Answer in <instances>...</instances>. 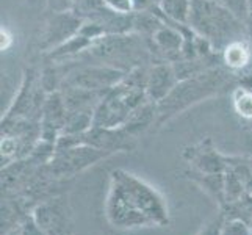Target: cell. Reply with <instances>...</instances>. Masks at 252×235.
Listing matches in <instances>:
<instances>
[{
	"label": "cell",
	"mask_w": 252,
	"mask_h": 235,
	"mask_svg": "<svg viewBox=\"0 0 252 235\" xmlns=\"http://www.w3.org/2000/svg\"><path fill=\"white\" fill-rule=\"evenodd\" d=\"M251 235H252V234H251Z\"/></svg>",
	"instance_id": "27"
},
{
	"label": "cell",
	"mask_w": 252,
	"mask_h": 235,
	"mask_svg": "<svg viewBox=\"0 0 252 235\" xmlns=\"http://www.w3.org/2000/svg\"><path fill=\"white\" fill-rule=\"evenodd\" d=\"M49 5L54 13H64L75 6V0H49Z\"/></svg>",
	"instance_id": "22"
},
{
	"label": "cell",
	"mask_w": 252,
	"mask_h": 235,
	"mask_svg": "<svg viewBox=\"0 0 252 235\" xmlns=\"http://www.w3.org/2000/svg\"><path fill=\"white\" fill-rule=\"evenodd\" d=\"M240 86H243V88H246L252 93V71L240 78Z\"/></svg>",
	"instance_id": "24"
},
{
	"label": "cell",
	"mask_w": 252,
	"mask_h": 235,
	"mask_svg": "<svg viewBox=\"0 0 252 235\" xmlns=\"http://www.w3.org/2000/svg\"><path fill=\"white\" fill-rule=\"evenodd\" d=\"M3 235H22V232H21V229H19V226H16V228H13V229H10V231H6Z\"/></svg>",
	"instance_id": "25"
},
{
	"label": "cell",
	"mask_w": 252,
	"mask_h": 235,
	"mask_svg": "<svg viewBox=\"0 0 252 235\" xmlns=\"http://www.w3.org/2000/svg\"><path fill=\"white\" fill-rule=\"evenodd\" d=\"M225 172V171H224ZM224 172L221 174H199L191 171V179L202 187L207 195H210L221 208L225 205V190H224Z\"/></svg>",
	"instance_id": "15"
},
{
	"label": "cell",
	"mask_w": 252,
	"mask_h": 235,
	"mask_svg": "<svg viewBox=\"0 0 252 235\" xmlns=\"http://www.w3.org/2000/svg\"><path fill=\"white\" fill-rule=\"evenodd\" d=\"M185 160L193 172L199 174H221L227 168V159L212 146L210 140L191 146L184 152Z\"/></svg>",
	"instance_id": "10"
},
{
	"label": "cell",
	"mask_w": 252,
	"mask_h": 235,
	"mask_svg": "<svg viewBox=\"0 0 252 235\" xmlns=\"http://www.w3.org/2000/svg\"><path fill=\"white\" fill-rule=\"evenodd\" d=\"M232 103L235 113L246 121H252V93L243 86L235 88L232 94Z\"/></svg>",
	"instance_id": "16"
},
{
	"label": "cell",
	"mask_w": 252,
	"mask_h": 235,
	"mask_svg": "<svg viewBox=\"0 0 252 235\" xmlns=\"http://www.w3.org/2000/svg\"><path fill=\"white\" fill-rule=\"evenodd\" d=\"M82 16L74 11L54 13L47 22V29L44 34V47L55 50L57 47L63 46L71 38H74L80 32L83 25Z\"/></svg>",
	"instance_id": "9"
},
{
	"label": "cell",
	"mask_w": 252,
	"mask_h": 235,
	"mask_svg": "<svg viewBox=\"0 0 252 235\" xmlns=\"http://www.w3.org/2000/svg\"><path fill=\"white\" fill-rule=\"evenodd\" d=\"M146 77L147 67L138 66L108 90L94 111L93 127H123L132 113L149 101L146 96Z\"/></svg>",
	"instance_id": "3"
},
{
	"label": "cell",
	"mask_w": 252,
	"mask_h": 235,
	"mask_svg": "<svg viewBox=\"0 0 252 235\" xmlns=\"http://www.w3.org/2000/svg\"><path fill=\"white\" fill-rule=\"evenodd\" d=\"M103 3L108 10L119 14H135L133 11V0H103Z\"/></svg>",
	"instance_id": "20"
},
{
	"label": "cell",
	"mask_w": 252,
	"mask_h": 235,
	"mask_svg": "<svg viewBox=\"0 0 252 235\" xmlns=\"http://www.w3.org/2000/svg\"><path fill=\"white\" fill-rule=\"evenodd\" d=\"M127 72L116 67L90 63L86 66H79L69 72L60 86H75V88L105 94L116 83L123 80Z\"/></svg>",
	"instance_id": "7"
},
{
	"label": "cell",
	"mask_w": 252,
	"mask_h": 235,
	"mask_svg": "<svg viewBox=\"0 0 252 235\" xmlns=\"http://www.w3.org/2000/svg\"><path fill=\"white\" fill-rule=\"evenodd\" d=\"M248 6H249V16H252V0H248Z\"/></svg>",
	"instance_id": "26"
},
{
	"label": "cell",
	"mask_w": 252,
	"mask_h": 235,
	"mask_svg": "<svg viewBox=\"0 0 252 235\" xmlns=\"http://www.w3.org/2000/svg\"><path fill=\"white\" fill-rule=\"evenodd\" d=\"M189 5L191 0H157L154 10L163 19L176 22V24H185L188 22L189 14Z\"/></svg>",
	"instance_id": "14"
},
{
	"label": "cell",
	"mask_w": 252,
	"mask_h": 235,
	"mask_svg": "<svg viewBox=\"0 0 252 235\" xmlns=\"http://www.w3.org/2000/svg\"><path fill=\"white\" fill-rule=\"evenodd\" d=\"M19 229H21L22 235H49V234L36 223V220L33 218V215L24 216L22 221H21V224H19Z\"/></svg>",
	"instance_id": "19"
},
{
	"label": "cell",
	"mask_w": 252,
	"mask_h": 235,
	"mask_svg": "<svg viewBox=\"0 0 252 235\" xmlns=\"http://www.w3.org/2000/svg\"><path fill=\"white\" fill-rule=\"evenodd\" d=\"M221 55H222L224 66L230 69V71H241V69L248 67L252 58L251 49L248 46L246 39L230 42V44L221 52Z\"/></svg>",
	"instance_id": "13"
},
{
	"label": "cell",
	"mask_w": 252,
	"mask_h": 235,
	"mask_svg": "<svg viewBox=\"0 0 252 235\" xmlns=\"http://www.w3.org/2000/svg\"><path fill=\"white\" fill-rule=\"evenodd\" d=\"M157 119H158L157 103L147 101L143 103L141 107H138L132 113V116L127 119V123L123 127L133 138H138L140 135H143L151 126H154V123H157Z\"/></svg>",
	"instance_id": "12"
},
{
	"label": "cell",
	"mask_w": 252,
	"mask_h": 235,
	"mask_svg": "<svg viewBox=\"0 0 252 235\" xmlns=\"http://www.w3.org/2000/svg\"><path fill=\"white\" fill-rule=\"evenodd\" d=\"M222 5H225L227 8L235 13L237 16H240L241 19H246L249 17V6H248V0H216Z\"/></svg>",
	"instance_id": "21"
},
{
	"label": "cell",
	"mask_w": 252,
	"mask_h": 235,
	"mask_svg": "<svg viewBox=\"0 0 252 235\" xmlns=\"http://www.w3.org/2000/svg\"><path fill=\"white\" fill-rule=\"evenodd\" d=\"M110 155L113 154L108 151H102L86 144L62 147V149H55L50 162L44 165V172L54 179L72 177L88 169L93 165L108 159Z\"/></svg>",
	"instance_id": "6"
},
{
	"label": "cell",
	"mask_w": 252,
	"mask_h": 235,
	"mask_svg": "<svg viewBox=\"0 0 252 235\" xmlns=\"http://www.w3.org/2000/svg\"><path fill=\"white\" fill-rule=\"evenodd\" d=\"M179 75L172 63H154L147 67L146 96L154 103H160L179 83Z\"/></svg>",
	"instance_id": "11"
},
{
	"label": "cell",
	"mask_w": 252,
	"mask_h": 235,
	"mask_svg": "<svg viewBox=\"0 0 252 235\" xmlns=\"http://www.w3.org/2000/svg\"><path fill=\"white\" fill-rule=\"evenodd\" d=\"M224 221H225V213L224 212H220L218 215H215L212 220H208L202 226V229L199 231L196 235H221Z\"/></svg>",
	"instance_id": "18"
},
{
	"label": "cell",
	"mask_w": 252,
	"mask_h": 235,
	"mask_svg": "<svg viewBox=\"0 0 252 235\" xmlns=\"http://www.w3.org/2000/svg\"><path fill=\"white\" fill-rule=\"evenodd\" d=\"M187 25L210 42L215 52H222L230 42L246 38L245 19L216 0H191Z\"/></svg>",
	"instance_id": "2"
},
{
	"label": "cell",
	"mask_w": 252,
	"mask_h": 235,
	"mask_svg": "<svg viewBox=\"0 0 252 235\" xmlns=\"http://www.w3.org/2000/svg\"><path fill=\"white\" fill-rule=\"evenodd\" d=\"M33 218L49 235H67L69 224V208L64 199H49L42 201L33 208Z\"/></svg>",
	"instance_id": "8"
},
{
	"label": "cell",
	"mask_w": 252,
	"mask_h": 235,
	"mask_svg": "<svg viewBox=\"0 0 252 235\" xmlns=\"http://www.w3.org/2000/svg\"><path fill=\"white\" fill-rule=\"evenodd\" d=\"M230 80V69L218 66L180 78L179 83L174 86V90L160 103H157V126H161L163 123H166L171 118L177 116L179 113L188 110L196 103L213 98L215 94L225 90Z\"/></svg>",
	"instance_id": "4"
},
{
	"label": "cell",
	"mask_w": 252,
	"mask_h": 235,
	"mask_svg": "<svg viewBox=\"0 0 252 235\" xmlns=\"http://www.w3.org/2000/svg\"><path fill=\"white\" fill-rule=\"evenodd\" d=\"M103 210L110 226L121 231L169 224L164 196L146 180L124 169L111 171Z\"/></svg>",
	"instance_id": "1"
},
{
	"label": "cell",
	"mask_w": 252,
	"mask_h": 235,
	"mask_svg": "<svg viewBox=\"0 0 252 235\" xmlns=\"http://www.w3.org/2000/svg\"><path fill=\"white\" fill-rule=\"evenodd\" d=\"M143 36L128 33H110L95 39L83 54L97 62L128 72L138 66H144L149 49L146 47Z\"/></svg>",
	"instance_id": "5"
},
{
	"label": "cell",
	"mask_w": 252,
	"mask_h": 235,
	"mask_svg": "<svg viewBox=\"0 0 252 235\" xmlns=\"http://www.w3.org/2000/svg\"><path fill=\"white\" fill-rule=\"evenodd\" d=\"M221 235H251V229L245 221H241L238 218H227L225 216Z\"/></svg>",
	"instance_id": "17"
},
{
	"label": "cell",
	"mask_w": 252,
	"mask_h": 235,
	"mask_svg": "<svg viewBox=\"0 0 252 235\" xmlns=\"http://www.w3.org/2000/svg\"><path fill=\"white\" fill-rule=\"evenodd\" d=\"M0 36H2V50H8L13 44V36L10 34V32L3 27H2V32H0Z\"/></svg>",
	"instance_id": "23"
}]
</instances>
